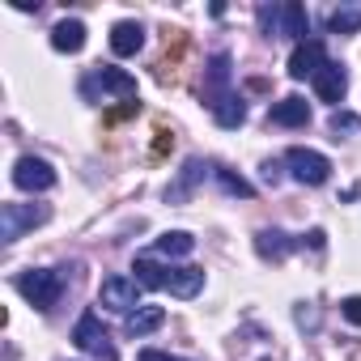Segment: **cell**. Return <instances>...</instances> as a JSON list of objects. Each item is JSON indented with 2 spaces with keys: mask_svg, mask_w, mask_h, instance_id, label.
<instances>
[{
  "mask_svg": "<svg viewBox=\"0 0 361 361\" xmlns=\"http://www.w3.org/2000/svg\"><path fill=\"white\" fill-rule=\"evenodd\" d=\"M166 323V310L161 306H140L136 314H128V323H123V331L132 336V340H140V336H149V331H157Z\"/></svg>",
  "mask_w": 361,
  "mask_h": 361,
  "instance_id": "15",
  "label": "cell"
},
{
  "mask_svg": "<svg viewBox=\"0 0 361 361\" xmlns=\"http://www.w3.org/2000/svg\"><path fill=\"white\" fill-rule=\"evenodd\" d=\"M255 251H259L264 259L281 264V259L289 255V238H285L281 230H259V234H255Z\"/></svg>",
  "mask_w": 361,
  "mask_h": 361,
  "instance_id": "18",
  "label": "cell"
},
{
  "mask_svg": "<svg viewBox=\"0 0 361 361\" xmlns=\"http://www.w3.org/2000/svg\"><path fill=\"white\" fill-rule=\"evenodd\" d=\"M183 51H188V35L174 30V51H166V60L157 64V81H174V68H178V60H183Z\"/></svg>",
  "mask_w": 361,
  "mask_h": 361,
  "instance_id": "20",
  "label": "cell"
},
{
  "mask_svg": "<svg viewBox=\"0 0 361 361\" xmlns=\"http://www.w3.org/2000/svg\"><path fill=\"white\" fill-rule=\"evenodd\" d=\"M73 340H77V348H85V353H94V357L115 361V353H111V336H106V327L98 323V314H94V310H85V314L77 319Z\"/></svg>",
  "mask_w": 361,
  "mask_h": 361,
  "instance_id": "6",
  "label": "cell"
},
{
  "mask_svg": "<svg viewBox=\"0 0 361 361\" xmlns=\"http://www.w3.org/2000/svg\"><path fill=\"white\" fill-rule=\"evenodd\" d=\"M327 128H331V136L340 140V136H357V132H361V119L348 115V111H336V115L327 119Z\"/></svg>",
  "mask_w": 361,
  "mask_h": 361,
  "instance_id": "25",
  "label": "cell"
},
{
  "mask_svg": "<svg viewBox=\"0 0 361 361\" xmlns=\"http://www.w3.org/2000/svg\"><path fill=\"white\" fill-rule=\"evenodd\" d=\"M323 64H327L323 43H319V39H306V43H298L293 56H289V77H293V81H306V77H314Z\"/></svg>",
  "mask_w": 361,
  "mask_h": 361,
  "instance_id": "8",
  "label": "cell"
},
{
  "mask_svg": "<svg viewBox=\"0 0 361 361\" xmlns=\"http://www.w3.org/2000/svg\"><path fill=\"white\" fill-rule=\"evenodd\" d=\"M47 217H51L47 204H5V209H0V238H5V243H18L26 230L43 226Z\"/></svg>",
  "mask_w": 361,
  "mask_h": 361,
  "instance_id": "3",
  "label": "cell"
},
{
  "mask_svg": "<svg viewBox=\"0 0 361 361\" xmlns=\"http://www.w3.org/2000/svg\"><path fill=\"white\" fill-rule=\"evenodd\" d=\"M174 149V136L166 132V128H157V140H153V157H166Z\"/></svg>",
  "mask_w": 361,
  "mask_h": 361,
  "instance_id": "27",
  "label": "cell"
},
{
  "mask_svg": "<svg viewBox=\"0 0 361 361\" xmlns=\"http://www.w3.org/2000/svg\"><path fill=\"white\" fill-rule=\"evenodd\" d=\"M204 170H209V166H204L200 157H192L183 170H178V178H174V183L166 188V200H170V204H183V200L192 196V188L200 183V178H204Z\"/></svg>",
  "mask_w": 361,
  "mask_h": 361,
  "instance_id": "10",
  "label": "cell"
},
{
  "mask_svg": "<svg viewBox=\"0 0 361 361\" xmlns=\"http://www.w3.org/2000/svg\"><path fill=\"white\" fill-rule=\"evenodd\" d=\"M285 166L293 170L298 183H310V188L327 183V174H331V161H327L323 153H314V149H302V145H293V149L285 153Z\"/></svg>",
  "mask_w": 361,
  "mask_h": 361,
  "instance_id": "4",
  "label": "cell"
},
{
  "mask_svg": "<svg viewBox=\"0 0 361 361\" xmlns=\"http://www.w3.org/2000/svg\"><path fill=\"white\" fill-rule=\"evenodd\" d=\"M306 243H310L314 251H323V243H327V234H323V230H310V234H306Z\"/></svg>",
  "mask_w": 361,
  "mask_h": 361,
  "instance_id": "30",
  "label": "cell"
},
{
  "mask_svg": "<svg viewBox=\"0 0 361 361\" xmlns=\"http://www.w3.org/2000/svg\"><path fill=\"white\" fill-rule=\"evenodd\" d=\"M166 289H170L174 298H196V293L204 289V272H200V268H178V272L166 276Z\"/></svg>",
  "mask_w": 361,
  "mask_h": 361,
  "instance_id": "16",
  "label": "cell"
},
{
  "mask_svg": "<svg viewBox=\"0 0 361 361\" xmlns=\"http://www.w3.org/2000/svg\"><path fill=\"white\" fill-rule=\"evenodd\" d=\"M51 47H56V51H68V56H73V51H81V47H85V26H81L77 18L60 22V26L51 30Z\"/></svg>",
  "mask_w": 361,
  "mask_h": 361,
  "instance_id": "17",
  "label": "cell"
},
{
  "mask_svg": "<svg viewBox=\"0 0 361 361\" xmlns=\"http://www.w3.org/2000/svg\"><path fill=\"white\" fill-rule=\"evenodd\" d=\"M340 310H344V319H348V323H357V327H361V298H344V302H340Z\"/></svg>",
  "mask_w": 361,
  "mask_h": 361,
  "instance_id": "28",
  "label": "cell"
},
{
  "mask_svg": "<svg viewBox=\"0 0 361 361\" xmlns=\"http://www.w3.org/2000/svg\"><path fill=\"white\" fill-rule=\"evenodd\" d=\"M226 85H230V56H213V64H209V81H204V102H209L213 111H217V102L230 98Z\"/></svg>",
  "mask_w": 361,
  "mask_h": 361,
  "instance_id": "11",
  "label": "cell"
},
{
  "mask_svg": "<svg viewBox=\"0 0 361 361\" xmlns=\"http://www.w3.org/2000/svg\"><path fill=\"white\" fill-rule=\"evenodd\" d=\"M213 115H217V123H221V128H238V123L247 119V106H243V98H238V94H230L226 102H217V111H213Z\"/></svg>",
  "mask_w": 361,
  "mask_h": 361,
  "instance_id": "21",
  "label": "cell"
},
{
  "mask_svg": "<svg viewBox=\"0 0 361 361\" xmlns=\"http://www.w3.org/2000/svg\"><path fill=\"white\" fill-rule=\"evenodd\" d=\"M213 174H217V183H221V188H226L230 196H243V200H251V196H255V188L247 183L243 174H234V170H221V166H217Z\"/></svg>",
  "mask_w": 361,
  "mask_h": 361,
  "instance_id": "24",
  "label": "cell"
},
{
  "mask_svg": "<svg viewBox=\"0 0 361 361\" xmlns=\"http://www.w3.org/2000/svg\"><path fill=\"white\" fill-rule=\"evenodd\" d=\"M298 327H306V331H314V327H319V310L302 302V306H298Z\"/></svg>",
  "mask_w": 361,
  "mask_h": 361,
  "instance_id": "26",
  "label": "cell"
},
{
  "mask_svg": "<svg viewBox=\"0 0 361 361\" xmlns=\"http://www.w3.org/2000/svg\"><path fill=\"white\" fill-rule=\"evenodd\" d=\"M344 90H348V77H344V68L327 60V64L314 73V94H319L323 102H340V98H344Z\"/></svg>",
  "mask_w": 361,
  "mask_h": 361,
  "instance_id": "9",
  "label": "cell"
},
{
  "mask_svg": "<svg viewBox=\"0 0 361 361\" xmlns=\"http://www.w3.org/2000/svg\"><path fill=\"white\" fill-rule=\"evenodd\" d=\"M136 111H140V102H128V106H115V111L106 115V123H119V119H132Z\"/></svg>",
  "mask_w": 361,
  "mask_h": 361,
  "instance_id": "29",
  "label": "cell"
},
{
  "mask_svg": "<svg viewBox=\"0 0 361 361\" xmlns=\"http://www.w3.org/2000/svg\"><path fill=\"white\" fill-rule=\"evenodd\" d=\"M18 289H22V298H26L35 310H51V306L60 302L64 276H60L56 268H30V272L18 276Z\"/></svg>",
  "mask_w": 361,
  "mask_h": 361,
  "instance_id": "1",
  "label": "cell"
},
{
  "mask_svg": "<svg viewBox=\"0 0 361 361\" xmlns=\"http://www.w3.org/2000/svg\"><path fill=\"white\" fill-rule=\"evenodd\" d=\"M192 247H196V238L183 234V230H170V234L157 238V251H161V255H188Z\"/></svg>",
  "mask_w": 361,
  "mask_h": 361,
  "instance_id": "22",
  "label": "cell"
},
{
  "mask_svg": "<svg viewBox=\"0 0 361 361\" xmlns=\"http://www.w3.org/2000/svg\"><path fill=\"white\" fill-rule=\"evenodd\" d=\"M145 47V26L140 22H115L111 30V51L115 56H136Z\"/></svg>",
  "mask_w": 361,
  "mask_h": 361,
  "instance_id": "12",
  "label": "cell"
},
{
  "mask_svg": "<svg viewBox=\"0 0 361 361\" xmlns=\"http://www.w3.org/2000/svg\"><path fill=\"white\" fill-rule=\"evenodd\" d=\"M136 361H174V357H166V353H157V348H145Z\"/></svg>",
  "mask_w": 361,
  "mask_h": 361,
  "instance_id": "31",
  "label": "cell"
},
{
  "mask_svg": "<svg viewBox=\"0 0 361 361\" xmlns=\"http://www.w3.org/2000/svg\"><path fill=\"white\" fill-rule=\"evenodd\" d=\"M264 178H268V183H281V166L268 161V166H264Z\"/></svg>",
  "mask_w": 361,
  "mask_h": 361,
  "instance_id": "32",
  "label": "cell"
},
{
  "mask_svg": "<svg viewBox=\"0 0 361 361\" xmlns=\"http://www.w3.org/2000/svg\"><path fill=\"white\" fill-rule=\"evenodd\" d=\"M98 302L119 310V314H136L140 306V281H128V276H106L102 289H98Z\"/></svg>",
  "mask_w": 361,
  "mask_h": 361,
  "instance_id": "5",
  "label": "cell"
},
{
  "mask_svg": "<svg viewBox=\"0 0 361 361\" xmlns=\"http://www.w3.org/2000/svg\"><path fill=\"white\" fill-rule=\"evenodd\" d=\"M327 26H331V35H353L361 26V5H357V0H353V5H336L327 13Z\"/></svg>",
  "mask_w": 361,
  "mask_h": 361,
  "instance_id": "19",
  "label": "cell"
},
{
  "mask_svg": "<svg viewBox=\"0 0 361 361\" xmlns=\"http://www.w3.org/2000/svg\"><path fill=\"white\" fill-rule=\"evenodd\" d=\"M136 281H140V289H166V272H161L149 255L136 259Z\"/></svg>",
  "mask_w": 361,
  "mask_h": 361,
  "instance_id": "23",
  "label": "cell"
},
{
  "mask_svg": "<svg viewBox=\"0 0 361 361\" xmlns=\"http://www.w3.org/2000/svg\"><path fill=\"white\" fill-rule=\"evenodd\" d=\"M268 119L272 123H281V128H302L306 119H310V106H306V98H281V102H272V111H268Z\"/></svg>",
  "mask_w": 361,
  "mask_h": 361,
  "instance_id": "13",
  "label": "cell"
},
{
  "mask_svg": "<svg viewBox=\"0 0 361 361\" xmlns=\"http://www.w3.org/2000/svg\"><path fill=\"white\" fill-rule=\"evenodd\" d=\"M259 26H264V35H289V39H306V30H310L306 9L293 5V0H285V5H264Z\"/></svg>",
  "mask_w": 361,
  "mask_h": 361,
  "instance_id": "2",
  "label": "cell"
},
{
  "mask_svg": "<svg viewBox=\"0 0 361 361\" xmlns=\"http://www.w3.org/2000/svg\"><path fill=\"white\" fill-rule=\"evenodd\" d=\"M13 183H18L22 192H47V188H56V170H51L43 157H22V161L13 166Z\"/></svg>",
  "mask_w": 361,
  "mask_h": 361,
  "instance_id": "7",
  "label": "cell"
},
{
  "mask_svg": "<svg viewBox=\"0 0 361 361\" xmlns=\"http://www.w3.org/2000/svg\"><path fill=\"white\" fill-rule=\"evenodd\" d=\"M85 85H102V90H111V94H119V98L136 102V77H128L123 68H98V73H94V81H85Z\"/></svg>",
  "mask_w": 361,
  "mask_h": 361,
  "instance_id": "14",
  "label": "cell"
}]
</instances>
